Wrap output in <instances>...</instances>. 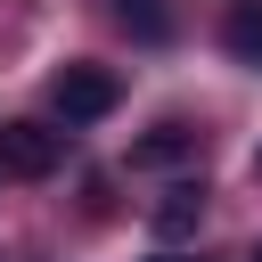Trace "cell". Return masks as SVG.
I'll list each match as a JSON object with an SVG mask.
<instances>
[{
    "label": "cell",
    "instance_id": "4",
    "mask_svg": "<svg viewBox=\"0 0 262 262\" xmlns=\"http://www.w3.org/2000/svg\"><path fill=\"white\" fill-rule=\"evenodd\" d=\"M188 156H196V131H188V123H156V131L131 147V164H147V172H156V164H188Z\"/></svg>",
    "mask_w": 262,
    "mask_h": 262
},
{
    "label": "cell",
    "instance_id": "2",
    "mask_svg": "<svg viewBox=\"0 0 262 262\" xmlns=\"http://www.w3.org/2000/svg\"><path fill=\"white\" fill-rule=\"evenodd\" d=\"M66 164V131L57 123H0V172H16V180H49Z\"/></svg>",
    "mask_w": 262,
    "mask_h": 262
},
{
    "label": "cell",
    "instance_id": "3",
    "mask_svg": "<svg viewBox=\"0 0 262 262\" xmlns=\"http://www.w3.org/2000/svg\"><path fill=\"white\" fill-rule=\"evenodd\" d=\"M147 221H156V237H164V246H172V237H188V229L205 221V188H196V180H180V188H164V205H156Z\"/></svg>",
    "mask_w": 262,
    "mask_h": 262
},
{
    "label": "cell",
    "instance_id": "7",
    "mask_svg": "<svg viewBox=\"0 0 262 262\" xmlns=\"http://www.w3.org/2000/svg\"><path fill=\"white\" fill-rule=\"evenodd\" d=\"M156 262H180V254H156Z\"/></svg>",
    "mask_w": 262,
    "mask_h": 262
},
{
    "label": "cell",
    "instance_id": "5",
    "mask_svg": "<svg viewBox=\"0 0 262 262\" xmlns=\"http://www.w3.org/2000/svg\"><path fill=\"white\" fill-rule=\"evenodd\" d=\"M106 8H115V25H123L131 41H147V49L172 41V8H164V0H106Z\"/></svg>",
    "mask_w": 262,
    "mask_h": 262
},
{
    "label": "cell",
    "instance_id": "1",
    "mask_svg": "<svg viewBox=\"0 0 262 262\" xmlns=\"http://www.w3.org/2000/svg\"><path fill=\"white\" fill-rule=\"evenodd\" d=\"M115 98H123V82H115L106 66H66V74H49V106H57V123H66V131H74V123L115 115Z\"/></svg>",
    "mask_w": 262,
    "mask_h": 262
},
{
    "label": "cell",
    "instance_id": "9",
    "mask_svg": "<svg viewBox=\"0 0 262 262\" xmlns=\"http://www.w3.org/2000/svg\"><path fill=\"white\" fill-rule=\"evenodd\" d=\"M254 172H262V156H254Z\"/></svg>",
    "mask_w": 262,
    "mask_h": 262
},
{
    "label": "cell",
    "instance_id": "8",
    "mask_svg": "<svg viewBox=\"0 0 262 262\" xmlns=\"http://www.w3.org/2000/svg\"><path fill=\"white\" fill-rule=\"evenodd\" d=\"M246 262H262V246H254V254H246Z\"/></svg>",
    "mask_w": 262,
    "mask_h": 262
},
{
    "label": "cell",
    "instance_id": "6",
    "mask_svg": "<svg viewBox=\"0 0 262 262\" xmlns=\"http://www.w3.org/2000/svg\"><path fill=\"white\" fill-rule=\"evenodd\" d=\"M221 49H229L237 66H262V0H237V8H229V25H221Z\"/></svg>",
    "mask_w": 262,
    "mask_h": 262
}]
</instances>
